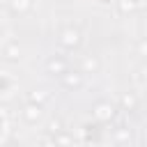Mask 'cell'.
I'll list each match as a JSON object with an SVG mask.
<instances>
[{"label": "cell", "instance_id": "cell-1", "mask_svg": "<svg viewBox=\"0 0 147 147\" xmlns=\"http://www.w3.org/2000/svg\"><path fill=\"white\" fill-rule=\"evenodd\" d=\"M57 44H60L62 48H67V51H76V48L83 46V34H80V30H76V28H64V30L60 32V37H57Z\"/></svg>", "mask_w": 147, "mask_h": 147}, {"label": "cell", "instance_id": "cell-2", "mask_svg": "<svg viewBox=\"0 0 147 147\" xmlns=\"http://www.w3.org/2000/svg\"><path fill=\"white\" fill-rule=\"evenodd\" d=\"M80 136H83V142L85 145H99L101 140H103V129H101V124L99 122H94V124H85L83 126V131H80Z\"/></svg>", "mask_w": 147, "mask_h": 147}, {"label": "cell", "instance_id": "cell-3", "mask_svg": "<svg viewBox=\"0 0 147 147\" xmlns=\"http://www.w3.org/2000/svg\"><path fill=\"white\" fill-rule=\"evenodd\" d=\"M46 71L51 76H62V74L69 71V60L64 55H51L46 60Z\"/></svg>", "mask_w": 147, "mask_h": 147}, {"label": "cell", "instance_id": "cell-4", "mask_svg": "<svg viewBox=\"0 0 147 147\" xmlns=\"http://www.w3.org/2000/svg\"><path fill=\"white\" fill-rule=\"evenodd\" d=\"M115 115H117V110H115V106H110L108 101H99V103L94 106V119H96L99 124L115 119Z\"/></svg>", "mask_w": 147, "mask_h": 147}, {"label": "cell", "instance_id": "cell-5", "mask_svg": "<svg viewBox=\"0 0 147 147\" xmlns=\"http://www.w3.org/2000/svg\"><path fill=\"white\" fill-rule=\"evenodd\" d=\"M21 117H23V122H28V124H37L41 117H44V106H37V103H25L23 106V110H21Z\"/></svg>", "mask_w": 147, "mask_h": 147}, {"label": "cell", "instance_id": "cell-6", "mask_svg": "<svg viewBox=\"0 0 147 147\" xmlns=\"http://www.w3.org/2000/svg\"><path fill=\"white\" fill-rule=\"evenodd\" d=\"M60 78H62V85H64L67 90H80L83 83H85V78H83L80 71H67V74H62Z\"/></svg>", "mask_w": 147, "mask_h": 147}, {"label": "cell", "instance_id": "cell-7", "mask_svg": "<svg viewBox=\"0 0 147 147\" xmlns=\"http://www.w3.org/2000/svg\"><path fill=\"white\" fill-rule=\"evenodd\" d=\"M16 78L9 74V71H0V94L2 96H11L14 90H16Z\"/></svg>", "mask_w": 147, "mask_h": 147}, {"label": "cell", "instance_id": "cell-8", "mask_svg": "<svg viewBox=\"0 0 147 147\" xmlns=\"http://www.w3.org/2000/svg\"><path fill=\"white\" fill-rule=\"evenodd\" d=\"M2 57H5L7 62H16V60L21 57V46H18V41L5 44V46H2Z\"/></svg>", "mask_w": 147, "mask_h": 147}, {"label": "cell", "instance_id": "cell-9", "mask_svg": "<svg viewBox=\"0 0 147 147\" xmlns=\"http://www.w3.org/2000/svg\"><path fill=\"white\" fill-rule=\"evenodd\" d=\"M53 138V142H55V147H74V136L69 133V131H60V133H55V136H51Z\"/></svg>", "mask_w": 147, "mask_h": 147}, {"label": "cell", "instance_id": "cell-10", "mask_svg": "<svg viewBox=\"0 0 147 147\" xmlns=\"http://www.w3.org/2000/svg\"><path fill=\"white\" fill-rule=\"evenodd\" d=\"M9 9L14 11V14H28L30 9H32V0H9Z\"/></svg>", "mask_w": 147, "mask_h": 147}, {"label": "cell", "instance_id": "cell-11", "mask_svg": "<svg viewBox=\"0 0 147 147\" xmlns=\"http://www.w3.org/2000/svg\"><path fill=\"white\" fill-rule=\"evenodd\" d=\"M142 0H117V11L119 14H129V11H136L140 9Z\"/></svg>", "mask_w": 147, "mask_h": 147}, {"label": "cell", "instance_id": "cell-12", "mask_svg": "<svg viewBox=\"0 0 147 147\" xmlns=\"http://www.w3.org/2000/svg\"><path fill=\"white\" fill-rule=\"evenodd\" d=\"M94 71H99V60H96V57H92V55H87V57L83 60L80 74L85 76V74H94Z\"/></svg>", "mask_w": 147, "mask_h": 147}, {"label": "cell", "instance_id": "cell-13", "mask_svg": "<svg viewBox=\"0 0 147 147\" xmlns=\"http://www.w3.org/2000/svg\"><path fill=\"white\" fill-rule=\"evenodd\" d=\"M28 101H30V103H37V106H44V103L48 101V94H46L44 90H30Z\"/></svg>", "mask_w": 147, "mask_h": 147}, {"label": "cell", "instance_id": "cell-14", "mask_svg": "<svg viewBox=\"0 0 147 147\" xmlns=\"http://www.w3.org/2000/svg\"><path fill=\"white\" fill-rule=\"evenodd\" d=\"M122 108H124V110H129V113H133V110L138 108V96H136L133 92L122 94Z\"/></svg>", "mask_w": 147, "mask_h": 147}, {"label": "cell", "instance_id": "cell-15", "mask_svg": "<svg viewBox=\"0 0 147 147\" xmlns=\"http://www.w3.org/2000/svg\"><path fill=\"white\" fill-rule=\"evenodd\" d=\"M113 136H115V140H117V142H124V140H129V138H131V131H129L126 126H117V129L113 131Z\"/></svg>", "mask_w": 147, "mask_h": 147}, {"label": "cell", "instance_id": "cell-16", "mask_svg": "<svg viewBox=\"0 0 147 147\" xmlns=\"http://www.w3.org/2000/svg\"><path fill=\"white\" fill-rule=\"evenodd\" d=\"M64 126H62V119L60 117H55V119H51L48 122V136H55V133H60Z\"/></svg>", "mask_w": 147, "mask_h": 147}, {"label": "cell", "instance_id": "cell-17", "mask_svg": "<svg viewBox=\"0 0 147 147\" xmlns=\"http://www.w3.org/2000/svg\"><path fill=\"white\" fill-rule=\"evenodd\" d=\"M5 34H7V30H5V23L0 21V39H5Z\"/></svg>", "mask_w": 147, "mask_h": 147}, {"label": "cell", "instance_id": "cell-18", "mask_svg": "<svg viewBox=\"0 0 147 147\" xmlns=\"http://www.w3.org/2000/svg\"><path fill=\"white\" fill-rule=\"evenodd\" d=\"M99 2H101V5H110V0H99Z\"/></svg>", "mask_w": 147, "mask_h": 147}]
</instances>
